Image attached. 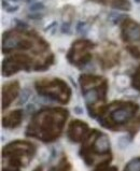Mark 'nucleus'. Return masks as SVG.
<instances>
[{"label": "nucleus", "mask_w": 140, "mask_h": 171, "mask_svg": "<svg viewBox=\"0 0 140 171\" xmlns=\"http://www.w3.org/2000/svg\"><path fill=\"white\" fill-rule=\"evenodd\" d=\"M139 105L131 101H113L106 105L98 115V122L103 127L111 130H120L130 126L137 117Z\"/></svg>", "instance_id": "7ed1b4c3"}, {"label": "nucleus", "mask_w": 140, "mask_h": 171, "mask_svg": "<svg viewBox=\"0 0 140 171\" xmlns=\"http://www.w3.org/2000/svg\"><path fill=\"white\" fill-rule=\"evenodd\" d=\"M35 87L39 95L61 104H66L71 97V89L61 79H40L35 83Z\"/></svg>", "instance_id": "0eeeda50"}, {"label": "nucleus", "mask_w": 140, "mask_h": 171, "mask_svg": "<svg viewBox=\"0 0 140 171\" xmlns=\"http://www.w3.org/2000/svg\"><path fill=\"white\" fill-rule=\"evenodd\" d=\"M135 2H137V3H140V0H135Z\"/></svg>", "instance_id": "cd10ccee"}, {"label": "nucleus", "mask_w": 140, "mask_h": 171, "mask_svg": "<svg viewBox=\"0 0 140 171\" xmlns=\"http://www.w3.org/2000/svg\"><path fill=\"white\" fill-rule=\"evenodd\" d=\"M15 23H16V25H18V28L26 29L27 27H28V25L25 24L24 22H22V21H20V20H15Z\"/></svg>", "instance_id": "4be33fe9"}, {"label": "nucleus", "mask_w": 140, "mask_h": 171, "mask_svg": "<svg viewBox=\"0 0 140 171\" xmlns=\"http://www.w3.org/2000/svg\"><path fill=\"white\" fill-rule=\"evenodd\" d=\"M33 171H42V168H41V167H38V168H36Z\"/></svg>", "instance_id": "bb28decb"}, {"label": "nucleus", "mask_w": 140, "mask_h": 171, "mask_svg": "<svg viewBox=\"0 0 140 171\" xmlns=\"http://www.w3.org/2000/svg\"><path fill=\"white\" fill-rule=\"evenodd\" d=\"M11 1H18V0H11Z\"/></svg>", "instance_id": "c756f323"}, {"label": "nucleus", "mask_w": 140, "mask_h": 171, "mask_svg": "<svg viewBox=\"0 0 140 171\" xmlns=\"http://www.w3.org/2000/svg\"><path fill=\"white\" fill-rule=\"evenodd\" d=\"M2 7L5 8V9H8V8H9L10 6H9V3H8L7 1H6V0H2Z\"/></svg>", "instance_id": "393cba45"}, {"label": "nucleus", "mask_w": 140, "mask_h": 171, "mask_svg": "<svg viewBox=\"0 0 140 171\" xmlns=\"http://www.w3.org/2000/svg\"><path fill=\"white\" fill-rule=\"evenodd\" d=\"M3 171H11V170H7V169H3Z\"/></svg>", "instance_id": "c85d7f7f"}, {"label": "nucleus", "mask_w": 140, "mask_h": 171, "mask_svg": "<svg viewBox=\"0 0 140 171\" xmlns=\"http://www.w3.org/2000/svg\"><path fill=\"white\" fill-rule=\"evenodd\" d=\"M7 10L8 13H14V12H16L18 10V6H12V7H9Z\"/></svg>", "instance_id": "b1692460"}, {"label": "nucleus", "mask_w": 140, "mask_h": 171, "mask_svg": "<svg viewBox=\"0 0 140 171\" xmlns=\"http://www.w3.org/2000/svg\"><path fill=\"white\" fill-rule=\"evenodd\" d=\"M121 36L131 56L140 58V25L130 18H126L122 22Z\"/></svg>", "instance_id": "6e6552de"}, {"label": "nucleus", "mask_w": 140, "mask_h": 171, "mask_svg": "<svg viewBox=\"0 0 140 171\" xmlns=\"http://www.w3.org/2000/svg\"><path fill=\"white\" fill-rule=\"evenodd\" d=\"M60 30L63 33H69L70 32V24L69 23H64Z\"/></svg>", "instance_id": "412c9836"}, {"label": "nucleus", "mask_w": 140, "mask_h": 171, "mask_svg": "<svg viewBox=\"0 0 140 171\" xmlns=\"http://www.w3.org/2000/svg\"><path fill=\"white\" fill-rule=\"evenodd\" d=\"M23 120V110L18 109L14 111L10 112V113L6 114L2 117V126L5 128H10L13 129L21 125Z\"/></svg>", "instance_id": "ddd939ff"}, {"label": "nucleus", "mask_w": 140, "mask_h": 171, "mask_svg": "<svg viewBox=\"0 0 140 171\" xmlns=\"http://www.w3.org/2000/svg\"><path fill=\"white\" fill-rule=\"evenodd\" d=\"M20 93V83L18 81H12L3 85L2 87V110L10 107L14 99Z\"/></svg>", "instance_id": "9b49d317"}, {"label": "nucleus", "mask_w": 140, "mask_h": 171, "mask_svg": "<svg viewBox=\"0 0 140 171\" xmlns=\"http://www.w3.org/2000/svg\"><path fill=\"white\" fill-rule=\"evenodd\" d=\"M131 85L135 89L139 90L140 92V65L138 66V68L136 69L135 73L133 74L131 78Z\"/></svg>", "instance_id": "dca6fc26"}, {"label": "nucleus", "mask_w": 140, "mask_h": 171, "mask_svg": "<svg viewBox=\"0 0 140 171\" xmlns=\"http://www.w3.org/2000/svg\"><path fill=\"white\" fill-rule=\"evenodd\" d=\"M86 27V24L84 22H79L77 25V27H76V30H77L78 33H81V35H85L86 33V30H88V28H85Z\"/></svg>", "instance_id": "aec40b11"}, {"label": "nucleus", "mask_w": 140, "mask_h": 171, "mask_svg": "<svg viewBox=\"0 0 140 171\" xmlns=\"http://www.w3.org/2000/svg\"><path fill=\"white\" fill-rule=\"evenodd\" d=\"M36 153V146L29 141L16 140L7 144L2 150V162L5 168L11 171H20L28 166Z\"/></svg>", "instance_id": "423d86ee"}, {"label": "nucleus", "mask_w": 140, "mask_h": 171, "mask_svg": "<svg viewBox=\"0 0 140 171\" xmlns=\"http://www.w3.org/2000/svg\"><path fill=\"white\" fill-rule=\"evenodd\" d=\"M79 82L88 113L92 117H98L106 107L108 81L99 75L82 74L79 78Z\"/></svg>", "instance_id": "20e7f679"}, {"label": "nucleus", "mask_w": 140, "mask_h": 171, "mask_svg": "<svg viewBox=\"0 0 140 171\" xmlns=\"http://www.w3.org/2000/svg\"><path fill=\"white\" fill-rule=\"evenodd\" d=\"M27 51H31L42 56H53L49 44L33 31L30 32L20 28L8 31L3 35L2 52L5 54H12L14 52L25 54Z\"/></svg>", "instance_id": "f03ea898"}, {"label": "nucleus", "mask_w": 140, "mask_h": 171, "mask_svg": "<svg viewBox=\"0 0 140 171\" xmlns=\"http://www.w3.org/2000/svg\"><path fill=\"white\" fill-rule=\"evenodd\" d=\"M99 62L103 69H111L119 63V52L114 48H108L99 55Z\"/></svg>", "instance_id": "f8f14e48"}, {"label": "nucleus", "mask_w": 140, "mask_h": 171, "mask_svg": "<svg viewBox=\"0 0 140 171\" xmlns=\"http://www.w3.org/2000/svg\"><path fill=\"white\" fill-rule=\"evenodd\" d=\"M44 9V5L42 2H33L29 6V11L30 12H39Z\"/></svg>", "instance_id": "a211bd4d"}, {"label": "nucleus", "mask_w": 140, "mask_h": 171, "mask_svg": "<svg viewBox=\"0 0 140 171\" xmlns=\"http://www.w3.org/2000/svg\"><path fill=\"white\" fill-rule=\"evenodd\" d=\"M94 171H118V168L114 166H109V164H103L97 166Z\"/></svg>", "instance_id": "f3484780"}, {"label": "nucleus", "mask_w": 140, "mask_h": 171, "mask_svg": "<svg viewBox=\"0 0 140 171\" xmlns=\"http://www.w3.org/2000/svg\"><path fill=\"white\" fill-rule=\"evenodd\" d=\"M103 5H107L110 7L114 8V9L124 10V11H128L130 10V3L128 0H94Z\"/></svg>", "instance_id": "4468645a"}, {"label": "nucleus", "mask_w": 140, "mask_h": 171, "mask_svg": "<svg viewBox=\"0 0 140 171\" xmlns=\"http://www.w3.org/2000/svg\"><path fill=\"white\" fill-rule=\"evenodd\" d=\"M82 159L88 166L109 164L112 159L110 141L107 135L97 129H92L83 141L80 150Z\"/></svg>", "instance_id": "39448f33"}, {"label": "nucleus", "mask_w": 140, "mask_h": 171, "mask_svg": "<svg viewBox=\"0 0 140 171\" xmlns=\"http://www.w3.org/2000/svg\"><path fill=\"white\" fill-rule=\"evenodd\" d=\"M94 44L88 40H78L73 42L70 50L67 53V59L71 65L76 67L85 66L92 59L91 51Z\"/></svg>", "instance_id": "1a4fd4ad"}, {"label": "nucleus", "mask_w": 140, "mask_h": 171, "mask_svg": "<svg viewBox=\"0 0 140 171\" xmlns=\"http://www.w3.org/2000/svg\"><path fill=\"white\" fill-rule=\"evenodd\" d=\"M90 127L85 122L75 120L68 125L67 137L71 142H83L90 134Z\"/></svg>", "instance_id": "9d476101"}, {"label": "nucleus", "mask_w": 140, "mask_h": 171, "mask_svg": "<svg viewBox=\"0 0 140 171\" xmlns=\"http://www.w3.org/2000/svg\"><path fill=\"white\" fill-rule=\"evenodd\" d=\"M55 25H56V22H53L52 24L50 25V26H48V27H46V28H45V30H49V29H51L53 26H55Z\"/></svg>", "instance_id": "a878e982"}, {"label": "nucleus", "mask_w": 140, "mask_h": 171, "mask_svg": "<svg viewBox=\"0 0 140 171\" xmlns=\"http://www.w3.org/2000/svg\"><path fill=\"white\" fill-rule=\"evenodd\" d=\"M67 117L68 111L63 108H44L30 120L26 136L42 142H53L63 132Z\"/></svg>", "instance_id": "f257e3e1"}, {"label": "nucleus", "mask_w": 140, "mask_h": 171, "mask_svg": "<svg viewBox=\"0 0 140 171\" xmlns=\"http://www.w3.org/2000/svg\"><path fill=\"white\" fill-rule=\"evenodd\" d=\"M126 20V15H122V14H116V13H112L111 15V21L113 22V24H118L121 21Z\"/></svg>", "instance_id": "6ab92c4d"}, {"label": "nucleus", "mask_w": 140, "mask_h": 171, "mask_svg": "<svg viewBox=\"0 0 140 171\" xmlns=\"http://www.w3.org/2000/svg\"><path fill=\"white\" fill-rule=\"evenodd\" d=\"M29 18H31V20H40V18L42 17V14L38 13V12H36L35 14H30V15H28Z\"/></svg>", "instance_id": "5701e85b"}, {"label": "nucleus", "mask_w": 140, "mask_h": 171, "mask_svg": "<svg viewBox=\"0 0 140 171\" xmlns=\"http://www.w3.org/2000/svg\"><path fill=\"white\" fill-rule=\"evenodd\" d=\"M49 171H71V165L68 162L67 157L63 155L59 162H57V165L51 167Z\"/></svg>", "instance_id": "2eb2a0df"}]
</instances>
